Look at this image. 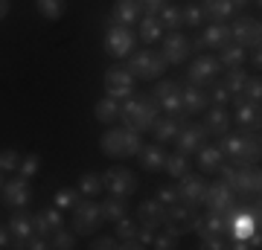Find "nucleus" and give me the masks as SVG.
<instances>
[{
  "instance_id": "8fccbe9b",
  "label": "nucleus",
  "mask_w": 262,
  "mask_h": 250,
  "mask_svg": "<svg viewBox=\"0 0 262 250\" xmlns=\"http://www.w3.org/2000/svg\"><path fill=\"white\" fill-rule=\"evenodd\" d=\"M91 247L94 250H117L120 247V241H117V236H91Z\"/></svg>"
},
{
  "instance_id": "6ab92c4d",
  "label": "nucleus",
  "mask_w": 262,
  "mask_h": 250,
  "mask_svg": "<svg viewBox=\"0 0 262 250\" xmlns=\"http://www.w3.org/2000/svg\"><path fill=\"white\" fill-rule=\"evenodd\" d=\"M9 233H12V247H20L27 244V239L35 233V224H32V215L27 213V207H18V210H12L9 215Z\"/></svg>"
},
{
  "instance_id": "7c9ffc66",
  "label": "nucleus",
  "mask_w": 262,
  "mask_h": 250,
  "mask_svg": "<svg viewBox=\"0 0 262 250\" xmlns=\"http://www.w3.org/2000/svg\"><path fill=\"white\" fill-rule=\"evenodd\" d=\"M96 120L102 122V125H114V122L120 120V99H114V96H102L94 108Z\"/></svg>"
},
{
  "instance_id": "a211bd4d",
  "label": "nucleus",
  "mask_w": 262,
  "mask_h": 250,
  "mask_svg": "<svg viewBox=\"0 0 262 250\" xmlns=\"http://www.w3.org/2000/svg\"><path fill=\"white\" fill-rule=\"evenodd\" d=\"M134 218L143 230H160L166 224V207L160 204L158 198H149V201H140V207L134 210Z\"/></svg>"
},
{
  "instance_id": "39448f33",
  "label": "nucleus",
  "mask_w": 262,
  "mask_h": 250,
  "mask_svg": "<svg viewBox=\"0 0 262 250\" xmlns=\"http://www.w3.org/2000/svg\"><path fill=\"white\" fill-rule=\"evenodd\" d=\"M125 67H128V73L134 76V79H140V82H155V79H160L163 70H166V58H163L160 50H134L128 56V61H125Z\"/></svg>"
},
{
  "instance_id": "2f4dec72",
  "label": "nucleus",
  "mask_w": 262,
  "mask_h": 250,
  "mask_svg": "<svg viewBox=\"0 0 262 250\" xmlns=\"http://www.w3.org/2000/svg\"><path fill=\"white\" fill-rule=\"evenodd\" d=\"M195 154H198V169H201L204 175H215V169L222 166V160H225L222 151H219L215 146H201Z\"/></svg>"
},
{
  "instance_id": "473e14b6",
  "label": "nucleus",
  "mask_w": 262,
  "mask_h": 250,
  "mask_svg": "<svg viewBox=\"0 0 262 250\" xmlns=\"http://www.w3.org/2000/svg\"><path fill=\"white\" fill-rule=\"evenodd\" d=\"M102 215L105 221H117V218H122V215H128V198H120V195H108L102 201Z\"/></svg>"
},
{
  "instance_id": "c9c22d12",
  "label": "nucleus",
  "mask_w": 262,
  "mask_h": 250,
  "mask_svg": "<svg viewBox=\"0 0 262 250\" xmlns=\"http://www.w3.org/2000/svg\"><path fill=\"white\" fill-rule=\"evenodd\" d=\"M76 189L84 195V198H96L99 192H105V184H102V175H96V172H84L82 177H79V184H76Z\"/></svg>"
},
{
  "instance_id": "9d476101",
  "label": "nucleus",
  "mask_w": 262,
  "mask_h": 250,
  "mask_svg": "<svg viewBox=\"0 0 262 250\" xmlns=\"http://www.w3.org/2000/svg\"><path fill=\"white\" fill-rule=\"evenodd\" d=\"M151 96L160 102V113H166V117H187L184 113V102H181V84L178 82L163 79V82L155 84Z\"/></svg>"
},
{
  "instance_id": "5fc2aeb1",
  "label": "nucleus",
  "mask_w": 262,
  "mask_h": 250,
  "mask_svg": "<svg viewBox=\"0 0 262 250\" xmlns=\"http://www.w3.org/2000/svg\"><path fill=\"white\" fill-rule=\"evenodd\" d=\"M248 58H251V64L256 67V70L262 67V50L259 47H248Z\"/></svg>"
},
{
  "instance_id": "72a5a7b5",
  "label": "nucleus",
  "mask_w": 262,
  "mask_h": 250,
  "mask_svg": "<svg viewBox=\"0 0 262 250\" xmlns=\"http://www.w3.org/2000/svg\"><path fill=\"white\" fill-rule=\"evenodd\" d=\"M158 20H160V27L166 29V32H178V29L184 27V15H181V6H172V3H166V6L158 12Z\"/></svg>"
},
{
  "instance_id": "bb28decb",
  "label": "nucleus",
  "mask_w": 262,
  "mask_h": 250,
  "mask_svg": "<svg viewBox=\"0 0 262 250\" xmlns=\"http://www.w3.org/2000/svg\"><path fill=\"white\" fill-rule=\"evenodd\" d=\"M143 15L140 0H117L114 3V20L117 24H125V27H134Z\"/></svg>"
},
{
  "instance_id": "412c9836",
  "label": "nucleus",
  "mask_w": 262,
  "mask_h": 250,
  "mask_svg": "<svg viewBox=\"0 0 262 250\" xmlns=\"http://www.w3.org/2000/svg\"><path fill=\"white\" fill-rule=\"evenodd\" d=\"M32 224H35V233H38V236L50 239V236H53L58 227H64V210H58L56 204L47 207V210H38V213L32 215Z\"/></svg>"
},
{
  "instance_id": "37998d69",
  "label": "nucleus",
  "mask_w": 262,
  "mask_h": 250,
  "mask_svg": "<svg viewBox=\"0 0 262 250\" xmlns=\"http://www.w3.org/2000/svg\"><path fill=\"white\" fill-rule=\"evenodd\" d=\"M41 172V157L38 154H27V157H20V166H18V177L29 180V177H35Z\"/></svg>"
},
{
  "instance_id": "a18cd8bd",
  "label": "nucleus",
  "mask_w": 262,
  "mask_h": 250,
  "mask_svg": "<svg viewBox=\"0 0 262 250\" xmlns=\"http://www.w3.org/2000/svg\"><path fill=\"white\" fill-rule=\"evenodd\" d=\"M242 96L248 99V102H259V99H262V82H259V76H248V82H245V87H242Z\"/></svg>"
},
{
  "instance_id": "7ed1b4c3",
  "label": "nucleus",
  "mask_w": 262,
  "mask_h": 250,
  "mask_svg": "<svg viewBox=\"0 0 262 250\" xmlns=\"http://www.w3.org/2000/svg\"><path fill=\"white\" fill-rule=\"evenodd\" d=\"M140 146H143L140 134H137V131L122 128V125H111V128L99 137V148H102V154H105V157H111V160L137 157Z\"/></svg>"
},
{
  "instance_id": "cd10ccee",
  "label": "nucleus",
  "mask_w": 262,
  "mask_h": 250,
  "mask_svg": "<svg viewBox=\"0 0 262 250\" xmlns=\"http://www.w3.org/2000/svg\"><path fill=\"white\" fill-rule=\"evenodd\" d=\"M204 18H210L213 24H227V20L233 18L236 6L230 0H204Z\"/></svg>"
},
{
  "instance_id": "09e8293b",
  "label": "nucleus",
  "mask_w": 262,
  "mask_h": 250,
  "mask_svg": "<svg viewBox=\"0 0 262 250\" xmlns=\"http://www.w3.org/2000/svg\"><path fill=\"white\" fill-rule=\"evenodd\" d=\"M160 230H163V227H160ZM178 241H181V239H175V236H169L166 230H163V233H158V230H155L151 247H158V250H175V247H178Z\"/></svg>"
},
{
  "instance_id": "13d9d810",
  "label": "nucleus",
  "mask_w": 262,
  "mask_h": 250,
  "mask_svg": "<svg viewBox=\"0 0 262 250\" xmlns=\"http://www.w3.org/2000/svg\"><path fill=\"white\" fill-rule=\"evenodd\" d=\"M3 184H6V180H3V169H0V189H3Z\"/></svg>"
},
{
  "instance_id": "79ce46f5",
  "label": "nucleus",
  "mask_w": 262,
  "mask_h": 250,
  "mask_svg": "<svg viewBox=\"0 0 262 250\" xmlns=\"http://www.w3.org/2000/svg\"><path fill=\"white\" fill-rule=\"evenodd\" d=\"M47 244L53 250H73L76 247V233L67 230V227H58V230L47 239Z\"/></svg>"
},
{
  "instance_id": "a19ab883",
  "label": "nucleus",
  "mask_w": 262,
  "mask_h": 250,
  "mask_svg": "<svg viewBox=\"0 0 262 250\" xmlns=\"http://www.w3.org/2000/svg\"><path fill=\"white\" fill-rule=\"evenodd\" d=\"M245 82H248V73H245L242 67H230L225 73V79H222V84H225V90L233 96V93H242Z\"/></svg>"
},
{
  "instance_id": "a878e982",
  "label": "nucleus",
  "mask_w": 262,
  "mask_h": 250,
  "mask_svg": "<svg viewBox=\"0 0 262 250\" xmlns=\"http://www.w3.org/2000/svg\"><path fill=\"white\" fill-rule=\"evenodd\" d=\"M198 38H201L204 50H222L225 44H230V27L227 24H210Z\"/></svg>"
},
{
  "instance_id": "4be33fe9",
  "label": "nucleus",
  "mask_w": 262,
  "mask_h": 250,
  "mask_svg": "<svg viewBox=\"0 0 262 250\" xmlns=\"http://www.w3.org/2000/svg\"><path fill=\"white\" fill-rule=\"evenodd\" d=\"M201 113H204L201 125H204L207 137H222L225 131H230V113H227L225 108H219V105H207Z\"/></svg>"
},
{
  "instance_id": "49530a36",
  "label": "nucleus",
  "mask_w": 262,
  "mask_h": 250,
  "mask_svg": "<svg viewBox=\"0 0 262 250\" xmlns=\"http://www.w3.org/2000/svg\"><path fill=\"white\" fill-rule=\"evenodd\" d=\"M207 99H210V105H219V108H225V105L230 102V93L225 90V84H222V82H213V87L207 90Z\"/></svg>"
},
{
  "instance_id": "20e7f679",
  "label": "nucleus",
  "mask_w": 262,
  "mask_h": 250,
  "mask_svg": "<svg viewBox=\"0 0 262 250\" xmlns=\"http://www.w3.org/2000/svg\"><path fill=\"white\" fill-rule=\"evenodd\" d=\"M105 215H102V204L94 198H82L79 204L70 210V230L76 236H94L102 230Z\"/></svg>"
},
{
  "instance_id": "603ef678",
  "label": "nucleus",
  "mask_w": 262,
  "mask_h": 250,
  "mask_svg": "<svg viewBox=\"0 0 262 250\" xmlns=\"http://www.w3.org/2000/svg\"><path fill=\"white\" fill-rule=\"evenodd\" d=\"M140 6H143V15H158L166 6V0H140Z\"/></svg>"
},
{
  "instance_id": "58836bf2",
  "label": "nucleus",
  "mask_w": 262,
  "mask_h": 250,
  "mask_svg": "<svg viewBox=\"0 0 262 250\" xmlns=\"http://www.w3.org/2000/svg\"><path fill=\"white\" fill-rule=\"evenodd\" d=\"M35 9L41 18L47 20H58L67 12V0H35Z\"/></svg>"
},
{
  "instance_id": "ddd939ff",
  "label": "nucleus",
  "mask_w": 262,
  "mask_h": 250,
  "mask_svg": "<svg viewBox=\"0 0 262 250\" xmlns=\"http://www.w3.org/2000/svg\"><path fill=\"white\" fill-rule=\"evenodd\" d=\"M204 186L207 177L204 175H184L178 177V186H175V195H178V204L189 207V210H201V198H204Z\"/></svg>"
},
{
  "instance_id": "4d7b16f0",
  "label": "nucleus",
  "mask_w": 262,
  "mask_h": 250,
  "mask_svg": "<svg viewBox=\"0 0 262 250\" xmlns=\"http://www.w3.org/2000/svg\"><path fill=\"white\" fill-rule=\"evenodd\" d=\"M9 9H12V3H9V0H0V20H3L6 15H9Z\"/></svg>"
},
{
  "instance_id": "f8f14e48",
  "label": "nucleus",
  "mask_w": 262,
  "mask_h": 250,
  "mask_svg": "<svg viewBox=\"0 0 262 250\" xmlns=\"http://www.w3.org/2000/svg\"><path fill=\"white\" fill-rule=\"evenodd\" d=\"M134 76L128 73V67L125 64H114L105 70V93L108 96H114V99H128L131 93H134Z\"/></svg>"
},
{
  "instance_id": "dca6fc26",
  "label": "nucleus",
  "mask_w": 262,
  "mask_h": 250,
  "mask_svg": "<svg viewBox=\"0 0 262 250\" xmlns=\"http://www.w3.org/2000/svg\"><path fill=\"white\" fill-rule=\"evenodd\" d=\"M160 53L166 58V64H187V58L192 56V41H189L184 32H169L163 38V47H160Z\"/></svg>"
},
{
  "instance_id": "f3484780",
  "label": "nucleus",
  "mask_w": 262,
  "mask_h": 250,
  "mask_svg": "<svg viewBox=\"0 0 262 250\" xmlns=\"http://www.w3.org/2000/svg\"><path fill=\"white\" fill-rule=\"evenodd\" d=\"M230 41L239 47H259L262 44V24L256 18H236L230 27Z\"/></svg>"
},
{
  "instance_id": "f03ea898",
  "label": "nucleus",
  "mask_w": 262,
  "mask_h": 250,
  "mask_svg": "<svg viewBox=\"0 0 262 250\" xmlns=\"http://www.w3.org/2000/svg\"><path fill=\"white\" fill-rule=\"evenodd\" d=\"M219 151H222V157L227 163H233V166H248V163H259V154H262V146H259V134H253V131H225L222 137H219Z\"/></svg>"
},
{
  "instance_id": "6e6552de",
  "label": "nucleus",
  "mask_w": 262,
  "mask_h": 250,
  "mask_svg": "<svg viewBox=\"0 0 262 250\" xmlns=\"http://www.w3.org/2000/svg\"><path fill=\"white\" fill-rule=\"evenodd\" d=\"M102 184L108 189V195H120V198H131V195L137 192V175L128 166H120V163L105 172Z\"/></svg>"
},
{
  "instance_id": "6e6d98bb",
  "label": "nucleus",
  "mask_w": 262,
  "mask_h": 250,
  "mask_svg": "<svg viewBox=\"0 0 262 250\" xmlns=\"http://www.w3.org/2000/svg\"><path fill=\"white\" fill-rule=\"evenodd\" d=\"M3 247H12V233L9 227H0V250Z\"/></svg>"
},
{
  "instance_id": "423d86ee",
  "label": "nucleus",
  "mask_w": 262,
  "mask_h": 250,
  "mask_svg": "<svg viewBox=\"0 0 262 250\" xmlns=\"http://www.w3.org/2000/svg\"><path fill=\"white\" fill-rule=\"evenodd\" d=\"M134 50H137V32L111 18L105 27V53L120 61V58H128Z\"/></svg>"
},
{
  "instance_id": "9b49d317",
  "label": "nucleus",
  "mask_w": 262,
  "mask_h": 250,
  "mask_svg": "<svg viewBox=\"0 0 262 250\" xmlns=\"http://www.w3.org/2000/svg\"><path fill=\"white\" fill-rule=\"evenodd\" d=\"M219 70H222L219 58L201 53L198 58H192V61H189V67H187V82H189V84H198V87H210V84L219 79Z\"/></svg>"
},
{
  "instance_id": "c85d7f7f",
  "label": "nucleus",
  "mask_w": 262,
  "mask_h": 250,
  "mask_svg": "<svg viewBox=\"0 0 262 250\" xmlns=\"http://www.w3.org/2000/svg\"><path fill=\"white\" fill-rule=\"evenodd\" d=\"M137 24H140V35H137V41H143V44H158L160 38H163V27H160L158 15H143Z\"/></svg>"
},
{
  "instance_id": "393cba45",
  "label": "nucleus",
  "mask_w": 262,
  "mask_h": 250,
  "mask_svg": "<svg viewBox=\"0 0 262 250\" xmlns=\"http://www.w3.org/2000/svg\"><path fill=\"white\" fill-rule=\"evenodd\" d=\"M181 102H184V113H201L210 105V99H207L204 87L187 82V87H181Z\"/></svg>"
},
{
  "instance_id": "1a4fd4ad",
  "label": "nucleus",
  "mask_w": 262,
  "mask_h": 250,
  "mask_svg": "<svg viewBox=\"0 0 262 250\" xmlns=\"http://www.w3.org/2000/svg\"><path fill=\"white\" fill-rule=\"evenodd\" d=\"M233 192L236 198H259V189H262V172L256 163H248V166H236V177H233Z\"/></svg>"
},
{
  "instance_id": "4c0bfd02",
  "label": "nucleus",
  "mask_w": 262,
  "mask_h": 250,
  "mask_svg": "<svg viewBox=\"0 0 262 250\" xmlns=\"http://www.w3.org/2000/svg\"><path fill=\"white\" fill-rule=\"evenodd\" d=\"M82 198L84 195L79 192L76 186H61V189H56V195H53V204H56L58 210H73Z\"/></svg>"
},
{
  "instance_id": "c756f323",
  "label": "nucleus",
  "mask_w": 262,
  "mask_h": 250,
  "mask_svg": "<svg viewBox=\"0 0 262 250\" xmlns=\"http://www.w3.org/2000/svg\"><path fill=\"white\" fill-rule=\"evenodd\" d=\"M245 58H248V50L239 47V44H233V41L219 50V64L225 67V70H230V67H242Z\"/></svg>"
},
{
  "instance_id": "c03bdc74",
  "label": "nucleus",
  "mask_w": 262,
  "mask_h": 250,
  "mask_svg": "<svg viewBox=\"0 0 262 250\" xmlns=\"http://www.w3.org/2000/svg\"><path fill=\"white\" fill-rule=\"evenodd\" d=\"M181 15H184V24H187V27H192V29H198L201 24H207L204 9H201V6H195V3L184 6V9H181Z\"/></svg>"
},
{
  "instance_id": "f257e3e1",
  "label": "nucleus",
  "mask_w": 262,
  "mask_h": 250,
  "mask_svg": "<svg viewBox=\"0 0 262 250\" xmlns=\"http://www.w3.org/2000/svg\"><path fill=\"white\" fill-rule=\"evenodd\" d=\"M158 117H160V102L151 93H131L128 99L120 102V120L117 122L128 131L146 134V131H151Z\"/></svg>"
},
{
  "instance_id": "0eeeda50",
  "label": "nucleus",
  "mask_w": 262,
  "mask_h": 250,
  "mask_svg": "<svg viewBox=\"0 0 262 250\" xmlns=\"http://www.w3.org/2000/svg\"><path fill=\"white\" fill-rule=\"evenodd\" d=\"M233 207H236V192H233V186L225 184L222 177H219V180H207L204 198H201V210H210V213L225 215L227 210H233Z\"/></svg>"
},
{
  "instance_id": "4468645a",
  "label": "nucleus",
  "mask_w": 262,
  "mask_h": 250,
  "mask_svg": "<svg viewBox=\"0 0 262 250\" xmlns=\"http://www.w3.org/2000/svg\"><path fill=\"white\" fill-rule=\"evenodd\" d=\"M230 99L236 102L233 122L239 125V131H253V134H259V128H262V111H259V102H248L242 93H233Z\"/></svg>"
},
{
  "instance_id": "2eb2a0df",
  "label": "nucleus",
  "mask_w": 262,
  "mask_h": 250,
  "mask_svg": "<svg viewBox=\"0 0 262 250\" xmlns=\"http://www.w3.org/2000/svg\"><path fill=\"white\" fill-rule=\"evenodd\" d=\"M172 143H175V148H178L181 154L192 157L201 146H207V131H204V125H201V122L184 120V125H181V131H178V137L172 140Z\"/></svg>"
},
{
  "instance_id": "864d4df0",
  "label": "nucleus",
  "mask_w": 262,
  "mask_h": 250,
  "mask_svg": "<svg viewBox=\"0 0 262 250\" xmlns=\"http://www.w3.org/2000/svg\"><path fill=\"white\" fill-rule=\"evenodd\" d=\"M24 247H27V250H44V247H50V244H47V239H44V236L32 233V236L27 239V244H24Z\"/></svg>"
},
{
  "instance_id": "de8ad7c7",
  "label": "nucleus",
  "mask_w": 262,
  "mask_h": 250,
  "mask_svg": "<svg viewBox=\"0 0 262 250\" xmlns=\"http://www.w3.org/2000/svg\"><path fill=\"white\" fill-rule=\"evenodd\" d=\"M18 166H20V154L15 148H3L0 151V169L3 172H18Z\"/></svg>"
},
{
  "instance_id": "5701e85b",
  "label": "nucleus",
  "mask_w": 262,
  "mask_h": 250,
  "mask_svg": "<svg viewBox=\"0 0 262 250\" xmlns=\"http://www.w3.org/2000/svg\"><path fill=\"white\" fill-rule=\"evenodd\" d=\"M184 120H187V117H166V113H160L158 120H155V125H151L155 143H160V146L172 143V140L178 137V131H181V125H184Z\"/></svg>"
},
{
  "instance_id": "aec40b11",
  "label": "nucleus",
  "mask_w": 262,
  "mask_h": 250,
  "mask_svg": "<svg viewBox=\"0 0 262 250\" xmlns=\"http://www.w3.org/2000/svg\"><path fill=\"white\" fill-rule=\"evenodd\" d=\"M29 198H32V189H29V180L24 177H15V180H6L3 189H0V201L9 207V210H18V207H27Z\"/></svg>"
},
{
  "instance_id": "3c124183",
  "label": "nucleus",
  "mask_w": 262,
  "mask_h": 250,
  "mask_svg": "<svg viewBox=\"0 0 262 250\" xmlns=\"http://www.w3.org/2000/svg\"><path fill=\"white\" fill-rule=\"evenodd\" d=\"M158 201H160L163 207L175 204V201H178V195H175V186H160V189H158Z\"/></svg>"
},
{
  "instance_id": "b1692460",
  "label": "nucleus",
  "mask_w": 262,
  "mask_h": 250,
  "mask_svg": "<svg viewBox=\"0 0 262 250\" xmlns=\"http://www.w3.org/2000/svg\"><path fill=\"white\" fill-rule=\"evenodd\" d=\"M137 157H140V166L146 172H160L163 163H166V151L160 143H143L140 151H137Z\"/></svg>"
},
{
  "instance_id": "f704fd0d",
  "label": "nucleus",
  "mask_w": 262,
  "mask_h": 250,
  "mask_svg": "<svg viewBox=\"0 0 262 250\" xmlns=\"http://www.w3.org/2000/svg\"><path fill=\"white\" fill-rule=\"evenodd\" d=\"M163 169H166V175H172L175 180L184 175H189L192 172V163H189L187 154H181V151H175V154H166V163H163Z\"/></svg>"
},
{
  "instance_id": "e433bc0d",
  "label": "nucleus",
  "mask_w": 262,
  "mask_h": 250,
  "mask_svg": "<svg viewBox=\"0 0 262 250\" xmlns=\"http://www.w3.org/2000/svg\"><path fill=\"white\" fill-rule=\"evenodd\" d=\"M114 236H117V241L137 239V236H140V224H137V218H128V215L117 218V221H114Z\"/></svg>"
},
{
  "instance_id": "ea45409f",
  "label": "nucleus",
  "mask_w": 262,
  "mask_h": 250,
  "mask_svg": "<svg viewBox=\"0 0 262 250\" xmlns=\"http://www.w3.org/2000/svg\"><path fill=\"white\" fill-rule=\"evenodd\" d=\"M198 210H189V207H184V204H169L166 207V221H172V224H181V227H187L189 230V221H192V215H195Z\"/></svg>"
}]
</instances>
